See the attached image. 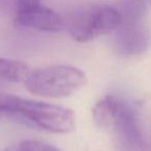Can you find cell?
I'll list each match as a JSON object with an SVG mask.
<instances>
[{
  "mask_svg": "<svg viewBox=\"0 0 151 151\" xmlns=\"http://www.w3.org/2000/svg\"><path fill=\"white\" fill-rule=\"evenodd\" d=\"M114 32V49L121 56L140 55L148 50L150 46V35L139 22L120 23Z\"/></svg>",
  "mask_w": 151,
  "mask_h": 151,
  "instance_id": "cell-5",
  "label": "cell"
},
{
  "mask_svg": "<svg viewBox=\"0 0 151 151\" xmlns=\"http://www.w3.org/2000/svg\"><path fill=\"white\" fill-rule=\"evenodd\" d=\"M124 103V99L113 94H108L99 99L92 109V119L95 125L101 129H109Z\"/></svg>",
  "mask_w": 151,
  "mask_h": 151,
  "instance_id": "cell-7",
  "label": "cell"
},
{
  "mask_svg": "<svg viewBox=\"0 0 151 151\" xmlns=\"http://www.w3.org/2000/svg\"><path fill=\"white\" fill-rule=\"evenodd\" d=\"M16 24L20 27L46 32H58L65 26L64 19L40 3L19 9L16 16Z\"/></svg>",
  "mask_w": 151,
  "mask_h": 151,
  "instance_id": "cell-6",
  "label": "cell"
},
{
  "mask_svg": "<svg viewBox=\"0 0 151 151\" xmlns=\"http://www.w3.org/2000/svg\"><path fill=\"white\" fill-rule=\"evenodd\" d=\"M0 114L18 117L53 134H69L76 127L71 110L7 93H0Z\"/></svg>",
  "mask_w": 151,
  "mask_h": 151,
  "instance_id": "cell-1",
  "label": "cell"
},
{
  "mask_svg": "<svg viewBox=\"0 0 151 151\" xmlns=\"http://www.w3.org/2000/svg\"><path fill=\"white\" fill-rule=\"evenodd\" d=\"M29 73L28 65L22 61L0 57V80L12 83H24Z\"/></svg>",
  "mask_w": 151,
  "mask_h": 151,
  "instance_id": "cell-8",
  "label": "cell"
},
{
  "mask_svg": "<svg viewBox=\"0 0 151 151\" xmlns=\"http://www.w3.org/2000/svg\"><path fill=\"white\" fill-rule=\"evenodd\" d=\"M2 151H61L52 144L38 140H24L6 147Z\"/></svg>",
  "mask_w": 151,
  "mask_h": 151,
  "instance_id": "cell-9",
  "label": "cell"
},
{
  "mask_svg": "<svg viewBox=\"0 0 151 151\" xmlns=\"http://www.w3.org/2000/svg\"><path fill=\"white\" fill-rule=\"evenodd\" d=\"M86 83L87 77L84 71L66 64H55L30 70L24 81L25 88L29 92L47 99L70 96Z\"/></svg>",
  "mask_w": 151,
  "mask_h": 151,
  "instance_id": "cell-2",
  "label": "cell"
},
{
  "mask_svg": "<svg viewBox=\"0 0 151 151\" xmlns=\"http://www.w3.org/2000/svg\"><path fill=\"white\" fill-rule=\"evenodd\" d=\"M64 23L73 40L88 42L115 31L121 23V14L112 6L95 5L76 12Z\"/></svg>",
  "mask_w": 151,
  "mask_h": 151,
  "instance_id": "cell-3",
  "label": "cell"
},
{
  "mask_svg": "<svg viewBox=\"0 0 151 151\" xmlns=\"http://www.w3.org/2000/svg\"><path fill=\"white\" fill-rule=\"evenodd\" d=\"M118 151H145L146 144L138 112L125 101L109 128Z\"/></svg>",
  "mask_w": 151,
  "mask_h": 151,
  "instance_id": "cell-4",
  "label": "cell"
}]
</instances>
